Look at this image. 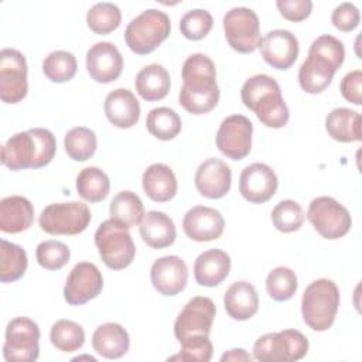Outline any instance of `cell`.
Listing matches in <instances>:
<instances>
[{
  "label": "cell",
  "instance_id": "cell-27",
  "mask_svg": "<svg viewBox=\"0 0 362 362\" xmlns=\"http://www.w3.org/2000/svg\"><path fill=\"white\" fill-rule=\"evenodd\" d=\"M141 184L146 195L154 202H167L173 199L178 189L174 171L161 163H154L146 168Z\"/></svg>",
  "mask_w": 362,
  "mask_h": 362
},
{
  "label": "cell",
  "instance_id": "cell-42",
  "mask_svg": "<svg viewBox=\"0 0 362 362\" xmlns=\"http://www.w3.org/2000/svg\"><path fill=\"white\" fill-rule=\"evenodd\" d=\"M272 222L280 232H296L303 226L304 212L298 202L293 199L280 201L272 211Z\"/></svg>",
  "mask_w": 362,
  "mask_h": 362
},
{
  "label": "cell",
  "instance_id": "cell-17",
  "mask_svg": "<svg viewBox=\"0 0 362 362\" xmlns=\"http://www.w3.org/2000/svg\"><path fill=\"white\" fill-rule=\"evenodd\" d=\"M86 71L99 83L113 82L123 71V57L113 42H96L86 52Z\"/></svg>",
  "mask_w": 362,
  "mask_h": 362
},
{
  "label": "cell",
  "instance_id": "cell-40",
  "mask_svg": "<svg viewBox=\"0 0 362 362\" xmlns=\"http://www.w3.org/2000/svg\"><path fill=\"white\" fill-rule=\"evenodd\" d=\"M122 21L120 8L107 1L93 4L86 13V24L88 27L99 35H106L115 31Z\"/></svg>",
  "mask_w": 362,
  "mask_h": 362
},
{
  "label": "cell",
  "instance_id": "cell-16",
  "mask_svg": "<svg viewBox=\"0 0 362 362\" xmlns=\"http://www.w3.org/2000/svg\"><path fill=\"white\" fill-rule=\"evenodd\" d=\"M276 173L264 163H253L245 167L239 177V192L252 204L267 202L277 191Z\"/></svg>",
  "mask_w": 362,
  "mask_h": 362
},
{
  "label": "cell",
  "instance_id": "cell-41",
  "mask_svg": "<svg viewBox=\"0 0 362 362\" xmlns=\"http://www.w3.org/2000/svg\"><path fill=\"white\" fill-rule=\"evenodd\" d=\"M298 287L297 276L290 267L279 266L273 269L266 277V290L274 301L290 300Z\"/></svg>",
  "mask_w": 362,
  "mask_h": 362
},
{
  "label": "cell",
  "instance_id": "cell-13",
  "mask_svg": "<svg viewBox=\"0 0 362 362\" xmlns=\"http://www.w3.org/2000/svg\"><path fill=\"white\" fill-rule=\"evenodd\" d=\"M28 90L25 57L14 48L0 51V98L4 103L21 102Z\"/></svg>",
  "mask_w": 362,
  "mask_h": 362
},
{
  "label": "cell",
  "instance_id": "cell-8",
  "mask_svg": "<svg viewBox=\"0 0 362 362\" xmlns=\"http://www.w3.org/2000/svg\"><path fill=\"white\" fill-rule=\"evenodd\" d=\"M90 211L79 201L49 204L41 211L38 223L49 235H78L90 222Z\"/></svg>",
  "mask_w": 362,
  "mask_h": 362
},
{
  "label": "cell",
  "instance_id": "cell-11",
  "mask_svg": "<svg viewBox=\"0 0 362 362\" xmlns=\"http://www.w3.org/2000/svg\"><path fill=\"white\" fill-rule=\"evenodd\" d=\"M223 31L230 48L250 54L260 45V23L257 14L247 7H233L223 16Z\"/></svg>",
  "mask_w": 362,
  "mask_h": 362
},
{
  "label": "cell",
  "instance_id": "cell-39",
  "mask_svg": "<svg viewBox=\"0 0 362 362\" xmlns=\"http://www.w3.org/2000/svg\"><path fill=\"white\" fill-rule=\"evenodd\" d=\"M78 69L76 58L72 52L58 49L52 51L42 61L44 75L55 83H64L71 81Z\"/></svg>",
  "mask_w": 362,
  "mask_h": 362
},
{
  "label": "cell",
  "instance_id": "cell-48",
  "mask_svg": "<svg viewBox=\"0 0 362 362\" xmlns=\"http://www.w3.org/2000/svg\"><path fill=\"white\" fill-rule=\"evenodd\" d=\"M339 90L344 99L354 105H362V72L359 69L348 72L339 83Z\"/></svg>",
  "mask_w": 362,
  "mask_h": 362
},
{
  "label": "cell",
  "instance_id": "cell-43",
  "mask_svg": "<svg viewBox=\"0 0 362 362\" xmlns=\"http://www.w3.org/2000/svg\"><path fill=\"white\" fill-rule=\"evenodd\" d=\"M35 257L41 267L47 270H58L69 262L71 252L64 242L49 239L37 245Z\"/></svg>",
  "mask_w": 362,
  "mask_h": 362
},
{
  "label": "cell",
  "instance_id": "cell-6",
  "mask_svg": "<svg viewBox=\"0 0 362 362\" xmlns=\"http://www.w3.org/2000/svg\"><path fill=\"white\" fill-rule=\"evenodd\" d=\"M95 245L102 262L112 270H122L132 264L136 256V245L129 229L107 219L95 232Z\"/></svg>",
  "mask_w": 362,
  "mask_h": 362
},
{
  "label": "cell",
  "instance_id": "cell-38",
  "mask_svg": "<svg viewBox=\"0 0 362 362\" xmlns=\"http://www.w3.org/2000/svg\"><path fill=\"white\" fill-rule=\"evenodd\" d=\"M49 339L54 348L61 352H75L85 344L83 328L71 320H58L49 331Z\"/></svg>",
  "mask_w": 362,
  "mask_h": 362
},
{
  "label": "cell",
  "instance_id": "cell-45",
  "mask_svg": "<svg viewBox=\"0 0 362 362\" xmlns=\"http://www.w3.org/2000/svg\"><path fill=\"white\" fill-rule=\"evenodd\" d=\"M178 355L170 356L168 361H194V362H208L212 358L214 346L209 337L189 339L180 344Z\"/></svg>",
  "mask_w": 362,
  "mask_h": 362
},
{
  "label": "cell",
  "instance_id": "cell-1",
  "mask_svg": "<svg viewBox=\"0 0 362 362\" xmlns=\"http://www.w3.org/2000/svg\"><path fill=\"white\" fill-rule=\"evenodd\" d=\"M181 76L178 102L188 113L204 115L218 105L221 92L216 83V68L208 55L199 52L189 55L182 65Z\"/></svg>",
  "mask_w": 362,
  "mask_h": 362
},
{
  "label": "cell",
  "instance_id": "cell-29",
  "mask_svg": "<svg viewBox=\"0 0 362 362\" xmlns=\"http://www.w3.org/2000/svg\"><path fill=\"white\" fill-rule=\"evenodd\" d=\"M134 86L137 93L147 102L164 99L171 86L170 74L160 64L146 65L136 75Z\"/></svg>",
  "mask_w": 362,
  "mask_h": 362
},
{
  "label": "cell",
  "instance_id": "cell-23",
  "mask_svg": "<svg viewBox=\"0 0 362 362\" xmlns=\"http://www.w3.org/2000/svg\"><path fill=\"white\" fill-rule=\"evenodd\" d=\"M230 272V257L221 249L202 252L194 262V277L199 286L215 287L221 284Z\"/></svg>",
  "mask_w": 362,
  "mask_h": 362
},
{
  "label": "cell",
  "instance_id": "cell-24",
  "mask_svg": "<svg viewBox=\"0 0 362 362\" xmlns=\"http://www.w3.org/2000/svg\"><path fill=\"white\" fill-rule=\"evenodd\" d=\"M34 222V206L21 195H10L0 201V229L6 233L27 230Z\"/></svg>",
  "mask_w": 362,
  "mask_h": 362
},
{
  "label": "cell",
  "instance_id": "cell-20",
  "mask_svg": "<svg viewBox=\"0 0 362 362\" xmlns=\"http://www.w3.org/2000/svg\"><path fill=\"white\" fill-rule=\"evenodd\" d=\"M182 229L191 240L209 242L222 236L225 221L218 209L197 205L188 209L184 215Z\"/></svg>",
  "mask_w": 362,
  "mask_h": 362
},
{
  "label": "cell",
  "instance_id": "cell-31",
  "mask_svg": "<svg viewBox=\"0 0 362 362\" xmlns=\"http://www.w3.org/2000/svg\"><path fill=\"white\" fill-rule=\"evenodd\" d=\"M110 219L130 229L139 225L144 216V205L133 191H122L113 197L109 206Z\"/></svg>",
  "mask_w": 362,
  "mask_h": 362
},
{
  "label": "cell",
  "instance_id": "cell-34",
  "mask_svg": "<svg viewBox=\"0 0 362 362\" xmlns=\"http://www.w3.org/2000/svg\"><path fill=\"white\" fill-rule=\"evenodd\" d=\"M25 250L11 242L1 239L0 242V280L1 283H11L18 280L27 270Z\"/></svg>",
  "mask_w": 362,
  "mask_h": 362
},
{
  "label": "cell",
  "instance_id": "cell-12",
  "mask_svg": "<svg viewBox=\"0 0 362 362\" xmlns=\"http://www.w3.org/2000/svg\"><path fill=\"white\" fill-rule=\"evenodd\" d=\"M216 314L215 304L204 296L192 297L178 314L174 322V335L177 341L185 342L209 337L212 322Z\"/></svg>",
  "mask_w": 362,
  "mask_h": 362
},
{
  "label": "cell",
  "instance_id": "cell-14",
  "mask_svg": "<svg viewBox=\"0 0 362 362\" xmlns=\"http://www.w3.org/2000/svg\"><path fill=\"white\" fill-rule=\"evenodd\" d=\"M252 134L253 124L246 116H228L218 129L216 147L230 160H243L252 150Z\"/></svg>",
  "mask_w": 362,
  "mask_h": 362
},
{
  "label": "cell",
  "instance_id": "cell-3",
  "mask_svg": "<svg viewBox=\"0 0 362 362\" xmlns=\"http://www.w3.org/2000/svg\"><path fill=\"white\" fill-rule=\"evenodd\" d=\"M243 105L267 127L280 129L288 122L290 112L281 89L273 76L257 74L245 81L240 89Z\"/></svg>",
  "mask_w": 362,
  "mask_h": 362
},
{
  "label": "cell",
  "instance_id": "cell-35",
  "mask_svg": "<svg viewBox=\"0 0 362 362\" xmlns=\"http://www.w3.org/2000/svg\"><path fill=\"white\" fill-rule=\"evenodd\" d=\"M335 72L315 59L307 58L298 69V83L307 93H321L332 82Z\"/></svg>",
  "mask_w": 362,
  "mask_h": 362
},
{
  "label": "cell",
  "instance_id": "cell-18",
  "mask_svg": "<svg viewBox=\"0 0 362 362\" xmlns=\"http://www.w3.org/2000/svg\"><path fill=\"white\" fill-rule=\"evenodd\" d=\"M260 54L263 59L276 69H288L298 57V41L288 30H272L260 40Z\"/></svg>",
  "mask_w": 362,
  "mask_h": 362
},
{
  "label": "cell",
  "instance_id": "cell-7",
  "mask_svg": "<svg viewBox=\"0 0 362 362\" xmlns=\"http://www.w3.org/2000/svg\"><path fill=\"white\" fill-rule=\"evenodd\" d=\"M307 352L308 339L297 329L264 334L253 345V358L260 362H293L304 358Z\"/></svg>",
  "mask_w": 362,
  "mask_h": 362
},
{
  "label": "cell",
  "instance_id": "cell-46",
  "mask_svg": "<svg viewBox=\"0 0 362 362\" xmlns=\"http://www.w3.org/2000/svg\"><path fill=\"white\" fill-rule=\"evenodd\" d=\"M361 20L359 10L352 3H341L337 6L331 14V23L332 25L344 33L352 31L358 27Z\"/></svg>",
  "mask_w": 362,
  "mask_h": 362
},
{
  "label": "cell",
  "instance_id": "cell-28",
  "mask_svg": "<svg viewBox=\"0 0 362 362\" xmlns=\"http://www.w3.org/2000/svg\"><path fill=\"white\" fill-rule=\"evenodd\" d=\"M92 346L106 359H119L127 354L130 338L120 324L105 322L93 331Z\"/></svg>",
  "mask_w": 362,
  "mask_h": 362
},
{
  "label": "cell",
  "instance_id": "cell-9",
  "mask_svg": "<svg viewBox=\"0 0 362 362\" xmlns=\"http://www.w3.org/2000/svg\"><path fill=\"white\" fill-rule=\"evenodd\" d=\"M40 355L38 324L27 317H16L6 327L3 356L7 362H34Z\"/></svg>",
  "mask_w": 362,
  "mask_h": 362
},
{
  "label": "cell",
  "instance_id": "cell-5",
  "mask_svg": "<svg viewBox=\"0 0 362 362\" xmlns=\"http://www.w3.org/2000/svg\"><path fill=\"white\" fill-rule=\"evenodd\" d=\"M170 17L157 8H147L134 17L124 30L126 45L137 55H147L168 38Z\"/></svg>",
  "mask_w": 362,
  "mask_h": 362
},
{
  "label": "cell",
  "instance_id": "cell-36",
  "mask_svg": "<svg viewBox=\"0 0 362 362\" xmlns=\"http://www.w3.org/2000/svg\"><path fill=\"white\" fill-rule=\"evenodd\" d=\"M64 147L66 154L74 161H86L96 151V147H98L96 134L93 130L85 126L72 127L65 134Z\"/></svg>",
  "mask_w": 362,
  "mask_h": 362
},
{
  "label": "cell",
  "instance_id": "cell-10",
  "mask_svg": "<svg viewBox=\"0 0 362 362\" xmlns=\"http://www.w3.org/2000/svg\"><path fill=\"white\" fill-rule=\"evenodd\" d=\"M307 219L322 238L331 240L345 236L352 226L349 211L332 197L314 198L308 205Z\"/></svg>",
  "mask_w": 362,
  "mask_h": 362
},
{
  "label": "cell",
  "instance_id": "cell-37",
  "mask_svg": "<svg viewBox=\"0 0 362 362\" xmlns=\"http://www.w3.org/2000/svg\"><path fill=\"white\" fill-rule=\"evenodd\" d=\"M307 57L322 62L324 65L329 66L334 72H337L344 62L345 47L334 35L324 34L311 42Z\"/></svg>",
  "mask_w": 362,
  "mask_h": 362
},
{
  "label": "cell",
  "instance_id": "cell-47",
  "mask_svg": "<svg viewBox=\"0 0 362 362\" xmlns=\"http://www.w3.org/2000/svg\"><path fill=\"white\" fill-rule=\"evenodd\" d=\"M276 6L280 14L288 21H303L313 10V1L310 0H277Z\"/></svg>",
  "mask_w": 362,
  "mask_h": 362
},
{
  "label": "cell",
  "instance_id": "cell-44",
  "mask_svg": "<svg viewBox=\"0 0 362 362\" xmlns=\"http://www.w3.org/2000/svg\"><path fill=\"white\" fill-rule=\"evenodd\" d=\"M214 25V18L209 11L202 8H194L187 11L180 20L181 34L192 41L202 40L209 34Z\"/></svg>",
  "mask_w": 362,
  "mask_h": 362
},
{
  "label": "cell",
  "instance_id": "cell-26",
  "mask_svg": "<svg viewBox=\"0 0 362 362\" xmlns=\"http://www.w3.org/2000/svg\"><path fill=\"white\" fill-rule=\"evenodd\" d=\"M223 307L228 315L238 321L252 318L259 310V296L249 281H235L223 296Z\"/></svg>",
  "mask_w": 362,
  "mask_h": 362
},
{
  "label": "cell",
  "instance_id": "cell-4",
  "mask_svg": "<svg viewBox=\"0 0 362 362\" xmlns=\"http://www.w3.org/2000/svg\"><path fill=\"white\" fill-rule=\"evenodd\" d=\"M339 290L329 279H318L307 286L301 298V315L314 331H327L335 321Z\"/></svg>",
  "mask_w": 362,
  "mask_h": 362
},
{
  "label": "cell",
  "instance_id": "cell-30",
  "mask_svg": "<svg viewBox=\"0 0 362 362\" xmlns=\"http://www.w3.org/2000/svg\"><path fill=\"white\" fill-rule=\"evenodd\" d=\"M325 129L331 139L341 143L361 141V115L348 107L332 109L325 117Z\"/></svg>",
  "mask_w": 362,
  "mask_h": 362
},
{
  "label": "cell",
  "instance_id": "cell-32",
  "mask_svg": "<svg viewBox=\"0 0 362 362\" xmlns=\"http://www.w3.org/2000/svg\"><path fill=\"white\" fill-rule=\"evenodd\" d=\"M76 191L88 202H100L109 195V177L98 167H85L76 177Z\"/></svg>",
  "mask_w": 362,
  "mask_h": 362
},
{
  "label": "cell",
  "instance_id": "cell-2",
  "mask_svg": "<svg viewBox=\"0 0 362 362\" xmlns=\"http://www.w3.org/2000/svg\"><path fill=\"white\" fill-rule=\"evenodd\" d=\"M57 151L55 136L42 127L13 134L1 147V164L11 171L41 168L49 164Z\"/></svg>",
  "mask_w": 362,
  "mask_h": 362
},
{
  "label": "cell",
  "instance_id": "cell-19",
  "mask_svg": "<svg viewBox=\"0 0 362 362\" xmlns=\"http://www.w3.org/2000/svg\"><path fill=\"white\" fill-rule=\"evenodd\" d=\"M153 287L163 296H177L188 281V267L185 262L175 255L157 259L150 269Z\"/></svg>",
  "mask_w": 362,
  "mask_h": 362
},
{
  "label": "cell",
  "instance_id": "cell-33",
  "mask_svg": "<svg viewBox=\"0 0 362 362\" xmlns=\"http://www.w3.org/2000/svg\"><path fill=\"white\" fill-rule=\"evenodd\" d=\"M146 127L151 136L158 140H173L181 132L182 122L178 113L170 107H154L148 112Z\"/></svg>",
  "mask_w": 362,
  "mask_h": 362
},
{
  "label": "cell",
  "instance_id": "cell-49",
  "mask_svg": "<svg viewBox=\"0 0 362 362\" xmlns=\"http://www.w3.org/2000/svg\"><path fill=\"white\" fill-rule=\"evenodd\" d=\"M250 359L252 356L242 348L230 349L221 356V361H250Z\"/></svg>",
  "mask_w": 362,
  "mask_h": 362
},
{
  "label": "cell",
  "instance_id": "cell-22",
  "mask_svg": "<svg viewBox=\"0 0 362 362\" xmlns=\"http://www.w3.org/2000/svg\"><path fill=\"white\" fill-rule=\"evenodd\" d=\"M103 110L107 120L119 129H130L140 119V103L134 93L126 88H117L107 93Z\"/></svg>",
  "mask_w": 362,
  "mask_h": 362
},
{
  "label": "cell",
  "instance_id": "cell-15",
  "mask_svg": "<svg viewBox=\"0 0 362 362\" xmlns=\"http://www.w3.org/2000/svg\"><path fill=\"white\" fill-rule=\"evenodd\" d=\"M103 288L100 270L89 262L76 263L64 286V298L71 305H81L96 298Z\"/></svg>",
  "mask_w": 362,
  "mask_h": 362
},
{
  "label": "cell",
  "instance_id": "cell-25",
  "mask_svg": "<svg viewBox=\"0 0 362 362\" xmlns=\"http://www.w3.org/2000/svg\"><path fill=\"white\" fill-rule=\"evenodd\" d=\"M139 230L143 242L151 249L168 247L177 238V229L173 219L160 211H148L144 214Z\"/></svg>",
  "mask_w": 362,
  "mask_h": 362
},
{
  "label": "cell",
  "instance_id": "cell-21",
  "mask_svg": "<svg viewBox=\"0 0 362 362\" xmlns=\"http://www.w3.org/2000/svg\"><path fill=\"white\" fill-rule=\"evenodd\" d=\"M197 191L209 199H219L225 197L232 184L230 167L219 158H208L199 164L195 173Z\"/></svg>",
  "mask_w": 362,
  "mask_h": 362
}]
</instances>
